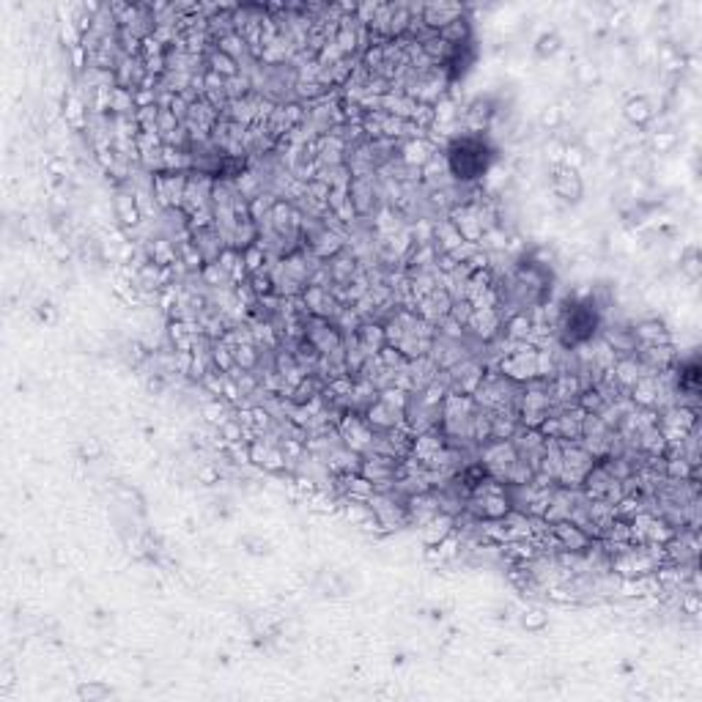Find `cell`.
I'll list each match as a JSON object with an SVG mask.
<instances>
[{
    "label": "cell",
    "instance_id": "1",
    "mask_svg": "<svg viewBox=\"0 0 702 702\" xmlns=\"http://www.w3.org/2000/svg\"><path fill=\"white\" fill-rule=\"evenodd\" d=\"M448 173L455 181H475V178H483L488 173V165H491V154H488L486 143L477 140L472 135L458 137L453 146L448 148Z\"/></svg>",
    "mask_w": 702,
    "mask_h": 702
},
{
    "label": "cell",
    "instance_id": "2",
    "mask_svg": "<svg viewBox=\"0 0 702 702\" xmlns=\"http://www.w3.org/2000/svg\"><path fill=\"white\" fill-rule=\"evenodd\" d=\"M500 373L510 382H516V384L541 379V373H538V349L529 346V343H519V349L510 351L500 360Z\"/></svg>",
    "mask_w": 702,
    "mask_h": 702
},
{
    "label": "cell",
    "instance_id": "3",
    "mask_svg": "<svg viewBox=\"0 0 702 702\" xmlns=\"http://www.w3.org/2000/svg\"><path fill=\"white\" fill-rule=\"evenodd\" d=\"M500 327H502V318H500L497 308H477V310H472L467 321V330L475 332L480 340H494L500 335Z\"/></svg>",
    "mask_w": 702,
    "mask_h": 702
},
{
    "label": "cell",
    "instance_id": "4",
    "mask_svg": "<svg viewBox=\"0 0 702 702\" xmlns=\"http://www.w3.org/2000/svg\"><path fill=\"white\" fill-rule=\"evenodd\" d=\"M551 190L554 195L563 198V200H579L582 198V176L579 171H571V168H554V176H551Z\"/></svg>",
    "mask_w": 702,
    "mask_h": 702
},
{
    "label": "cell",
    "instance_id": "5",
    "mask_svg": "<svg viewBox=\"0 0 702 702\" xmlns=\"http://www.w3.org/2000/svg\"><path fill=\"white\" fill-rule=\"evenodd\" d=\"M458 17H464V9H461V6H448V3L423 6V11H420L423 25H426L428 31H433V33H439L442 28H448L450 22H455Z\"/></svg>",
    "mask_w": 702,
    "mask_h": 702
},
{
    "label": "cell",
    "instance_id": "6",
    "mask_svg": "<svg viewBox=\"0 0 702 702\" xmlns=\"http://www.w3.org/2000/svg\"><path fill=\"white\" fill-rule=\"evenodd\" d=\"M433 154H436V146L431 143L428 137H414V140H406V143H404V148H401V162L409 165V168L423 171Z\"/></svg>",
    "mask_w": 702,
    "mask_h": 702
},
{
    "label": "cell",
    "instance_id": "7",
    "mask_svg": "<svg viewBox=\"0 0 702 702\" xmlns=\"http://www.w3.org/2000/svg\"><path fill=\"white\" fill-rule=\"evenodd\" d=\"M420 532H423V544L426 546H439L445 538H450L453 532H455V519L450 516V513H436L431 522L420 526Z\"/></svg>",
    "mask_w": 702,
    "mask_h": 702
},
{
    "label": "cell",
    "instance_id": "8",
    "mask_svg": "<svg viewBox=\"0 0 702 702\" xmlns=\"http://www.w3.org/2000/svg\"><path fill=\"white\" fill-rule=\"evenodd\" d=\"M631 332H634L639 346H664V343H669V332H666V327L659 318H644Z\"/></svg>",
    "mask_w": 702,
    "mask_h": 702
},
{
    "label": "cell",
    "instance_id": "9",
    "mask_svg": "<svg viewBox=\"0 0 702 702\" xmlns=\"http://www.w3.org/2000/svg\"><path fill=\"white\" fill-rule=\"evenodd\" d=\"M357 346L362 349L365 357H376L379 351L387 346L384 327H379V324H360V330H357Z\"/></svg>",
    "mask_w": 702,
    "mask_h": 702
},
{
    "label": "cell",
    "instance_id": "10",
    "mask_svg": "<svg viewBox=\"0 0 702 702\" xmlns=\"http://www.w3.org/2000/svg\"><path fill=\"white\" fill-rule=\"evenodd\" d=\"M532 332H535V321H532V315L524 313V310L513 313V315L505 321V338L507 340H516V343H529Z\"/></svg>",
    "mask_w": 702,
    "mask_h": 702
},
{
    "label": "cell",
    "instance_id": "11",
    "mask_svg": "<svg viewBox=\"0 0 702 702\" xmlns=\"http://www.w3.org/2000/svg\"><path fill=\"white\" fill-rule=\"evenodd\" d=\"M116 217L121 220V225H124V228H135V225H140L143 212H140V206H137L135 193H118L116 195Z\"/></svg>",
    "mask_w": 702,
    "mask_h": 702
},
{
    "label": "cell",
    "instance_id": "12",
    "mask_svg": "<svg viewBox=\"0 0 702 702\" xmlns=\"http://www.w3.org/2000/svg\"><path fill=\"white\" fill-rule=\"evenodd\" d=\"M653 107H650V102L644 97H637V99H628V104H625V121L634 126V129H642L644 124H650L653 121Z\"/></svg>",
    "mask_w": 702,
    "mask_h": 702
},
{
    "label": "cell",
    "instance_id": "13",
    "mask_svg": "<svg viewBox=\"0 0 702 702\" xmlns=\"http://www.w3.org/2000/svg\"><path fill=\"white\" fill-rule=\"evenodd\" d=\"M206 63H209V72L220 75L222 80H231V77H236V75H239V60H234L231 55H225V53H220L217 47L212 50V53H209Z\"/></svg>",
    "mask_w": 702,
    "mask_h": 702
},
{
    "label": "cell",
    "instance_id": "14",
    "mask_svg": "<svg viewBox=\"0 0 702 702\" xmlns=\"http://www.w3.org/2000/svg\"><path fill=\"white\" fill-rule=\"evenodd\" d=\"M469 20L467 17H458L455 22H450L448 28H442L436 36L442 41H448L450 47H464V44H469Z\"/></svg>",
    "mask_w": 702,
    "mask_h": 702
},
{
    "label": "cell",
    "instance_id": "15",
    "mask_svg": "<svg viewBox=\"0 0 702 702\" xmlns=\"http://www.w3.org/2000/svg\"><path fill=\"white\" fill-rule=\"evenodd\" d=\"M244 36L242 33H236V31H231V33H225V36H220L217 39V50L220 53H225V55H231L234 60H239V55L244 53Z\"/></svg>",
    "mask_w": 702,
    "mask_h": 702
},
{
    "label": "cell",
    "instance_id": "16",
    "mask_svg": "<svg viewBox=\"0 0 702 702\" xmlns=\"http://www.w3.org/2000/svg\"><path fill=\"white\" fill-rule=\"evenodd\" d=\"M234 362L239 371H253L258 365V351H255V343H242L234 349Z\"/></svg>",
    "mask_w": 702,
    "mask_h": 702
},
{
    "label": "cell",
    "instance_id": "17",
    "mask_svg": "<svg viewBox=\"0 0 702 702\" xmlns=\"http://www.w3.org/2000/svg\"><path fill=\"white\" fill-rule=\"evenodd\" d=\"M63 116H66V124H72L75 129H82V126H85L82 102H80L77 97H69V99H66V110H63Z\"/></svg>",
    "mask_w": 702,
    "mask_h": 702
},
{
    "label": "cell",
    "instance_id": "18",
    "mask_svg": "<svg viewBox=\"0 0 702 702\" xmlns=\"http://www.w3.org/2000/svg\"><path fill=\"white\" fill-rule=\"evenodd\" d=\"M560 47H563V41L557 33H544L538 44H535V53L541 55V58H551V55H557L560 53Z\"/></svg>",
    "mask_w": 702,
    "mask_h": 702
},
{
    "label": "cell",
    "instance_id": "19",
    "mask_svg": "<svg viewBox=\"0 0 702 702\" xmlns=\"http://www.w3.org/2000/svg\"><path fill=\"white\" fill-rule=\"evenodd\" d=\"M225 411H228L225 401H222V398H215V401H209V404L203 406V417H206L209 423H215V426H222V423L228 420Z\"/></svg>",
    "mask_w": 702,
    "mask_h": 702
},
{
    "label": "cell",
    "instance_id": "20",
    "mask_svg": "<svg viewBox=\"0 0 702 702\" xmlns=\"http://www.w3.org/2000/svg\"><path fill=\"white\" fill-rule=\"evenodd\" d=\"M538 121H541V126H544V129H557V126L566 121V116H563V107H560V104H549V107L541 110V118H538Z\"/></svg>",
    "mask_w": 702,
    "mask_h": 702
},
{
    "label": "cell",
    "instance_id": "21",
    "mask_svg": "<svg viewBox=\"0 0 702 702\" xmlns=\"http://www.w3.org/2000/svg\"><path fill=\"white\" fill-rule=\"evenodd\" d=\"M549 617L544 609H529L524 612V617H522V625H524L526 631H541V628H546Z\"/></svg>",
    "mask_w": 702,
    "mask_h": 702
},
{
    "label": "cell",
    "instance_id": "22",
    "mask_svg": "<svg viewBox=\"0 0 702 702\" xmlns=\"http://www.w3.org/2000/svg\"><path fill=\"white\" fill-rule=\"evenodd\" d=\"M675 143H678V135H675L672 129H666V132H656V135H653V148H656L659 154L669 151Z\"/></svg>",
    "mask_w": 702,
    "mask_h": 702
},
{
    "label": "cell",
    "instance_id": "23",
    "mask_svg": "<svg viewBox=\"0 0 702 702\" xmlns=\"http://www.w3.org/2000/svg\"><path fill=\"white\" fill-rule=\"evenodd\" d=\"M576 75H579V80H582L585 85H593V82L598 80V69H595L593 63H579V66H576Z\"/></svg>",
    "mask_w": 702,
    "mask_h": 702
},
{
    "label": "cell",
    "instance_id": "24",
    "mask_svg": "<svg viewBox=\"0 0 702 702\" xmlns=\"http://www.w3.org/2000/svg\"><path fill=\"white\" fill-rule=\"evenodd\" d=\"M681 269L688 274L691 280H697V277H700V258H697V253L688 255V258H686V261L681 264Z\"/></svg>",
    "mask_w": 702,
    "mask_h": 702
},
{
    "label": "cell",
    "instance_id": "25",
    "mask_svg": "<svg viewBox=\"0 0 702 702\" xmlns=\"http://www.w3.org/2000/svg\"><path fill=\"white\" fill-rule=\"evenodd\" d=\"M80 453L91 461V458H99V453H102V448H99V442L97 439H88V442H82V448H80Z\"/></svg>",
    "mask_w": 702,
    "mask_h": 702
},
{
    "label": "cell",
    "instance_id": "26",
    "mask_svg": "<svg viewBox=\"0 0 702 702\" xmlns=\"http://www.w3.org/2000/svg\"><path fill=\"white\" fill-rule=\"evenodd\" d=\"M80 694H82V697H88V700H91V697H107V688H99V686H82V688H80Z\"/></svg>",
    "mask_w": 702,
    "mask_h": 702
},
{
    "label": "cell",
    "instance_id": "27",
    "mask_svg": "<svg viewBox=\"0 0 702 702\" xmlns=\"http://www.w3.org/2000/svg\"><path fill=\"white\" fill-rule=\"evenodd\" d=\"M198 480H200V483H217V480H220V472H217V469H200V472H198Z\"/></svg>",
    "mask_w": 702,
    "mask_h": 702
},
{
    "label": "cell",
    "instance_id": "28",
    "mask_svg": "<svg viewBox=\"0 0 702 702\" xmlns=\"http://www.w3.org/2000/svg\"><path fill=\"white\" fill-rule=\"evenodd\" d=\"M47 171H50L53 176H63V173H66V162L55 159V162H50V165H47Z\"/></svg>",
    "mask_w": 702,
    "mask_h": 702
}]
</instances>
